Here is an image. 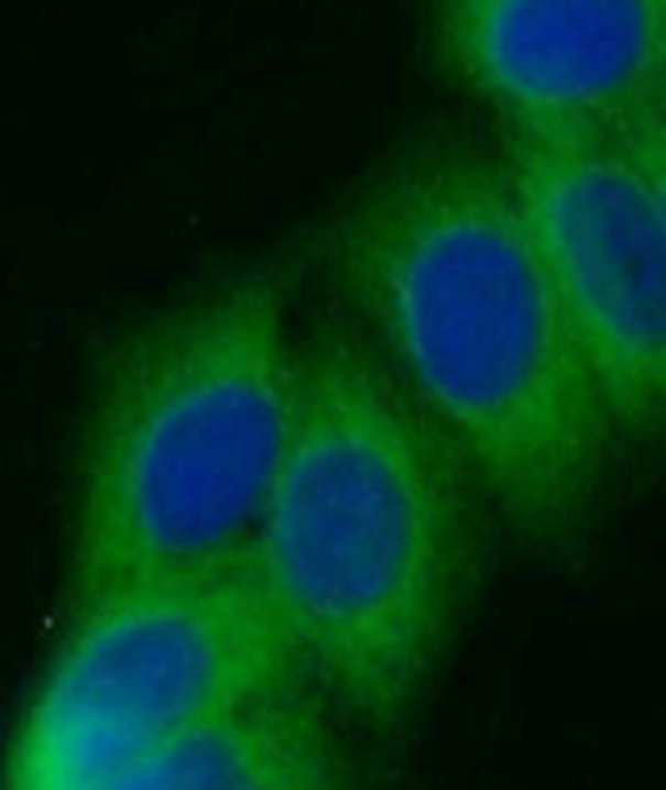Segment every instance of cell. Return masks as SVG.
Returning <instances> with one entry per match:
<instances>
[{
  "label": "cell",
  "mask_w": 666,
  "mask_h": 790,
  "mask_svg": "<svg viewBox=\"0 0 666 790\" xmlns=\"http://www.w3.org/2000/svg\"><path fill=\"white\" fill-rule=\"evenodd\" d=\"M616 142L629 154L633 171L642 175L649 200H654V208H658V217H663L666 226V100L637 117L629 130H621Z\"/></svg>",
  "instance_id": "8"
},
{
  "label": "cell",
  "mask_w": 666,
  "mask_h": 790,
  "mask_svg": "<svg viewBox=\"0 0 666 790\" xmlns=\"http://www.w3.org/2000/svg\"><path fill=\"white\" fill-rule=\"evenodd\" d=\"M479 512L467 467L359 329L305 333L254 566L317 695L371 728L417 707L476 586Z\"/></svg>",
  "instance_id": "2"
},
{
  "label": "cell",
  "mask_w": 666,
  "mask_h": 790,
  "mask_svg": "<svg viewBox=\"0 0 666 790\" xmlns=\"http://www.w3.org/2000/svg\"><path fill=\"white\" fill-rule=\"evenodd\" d=\"M350 325L446 437L483 508L571 549L609 491L616 429L554 296L500 142H400L334 217Z\"/></svg>",
  "instance_id": "1"
},
{
  "label": "cell",
  "mask_w": 666,
  "mask_h": 790,
  "mask_svg": "<svg viewBox=\"0 0 666 790\" xmlns=\"http://www.w3.org/2000/svg\"><path fill=\"white\" fill-rule=\"evenodd\" d=\"M616 441L666 437V226L616 138H500Z\"/></svg>",
  "instance_id": "5"
},
{
  "label": "cell",
  "mask_w": 666,
  "mask_h": 790,
  "mask_svg": "<svg viewBox=\"0 0 666 790\" xmlns=\"http://www.w3.org/2000/svg\"><path fill=\"white\" fill-rule=\"evenodd\" d=\"M109 790H350L338 733L313 687L212 715Z\"/></svg>",
  "instance_id": "7"
},
{
  "label": "cell",
  "mask_w": 666,
  "mask_h": 790,
  "mask_svg": "<svg viewBox=\"0 0 666 790\" xmlns=\"http://www.w3.org/2000/svg\"><path fill=\"white\" fill-rule=\"evenodd\" d=\"M301 378L280 271L250 266L133 320L79 425L67 603L254 549Z\"/></svg>",
  "instance_id": "3"
},
{
  "label": "cell",
  "mask_w": 666,
  "mask_h": 790,
  "mask_svg": "<svg viewBox=\"0 0 666 790\" xmlns=\"http://www.w3.org/2000/svg\"><path fill=\"white\" fill-rule=\"evenodd\" d=\"M308 687L254 566L154 579L72 607L0 757V790H109L212 715Z\"/></svg>",
  "instance_id": "4"
},
{
  "label": "cell",
  "mask_w": 666,
  "mask_h": 790,
  "mask_svg": "<svg viewBox=\"0 0 666 790\" xmlns=\"http://www.w3.org/2000/svg\"><path fill=\"white\" fill-rule=\"evenodd\" d=\"M425 51L500 138H621L666 100V0H429Z\"/></svg>",
  "instance_id": "6"
}]
</instances>
